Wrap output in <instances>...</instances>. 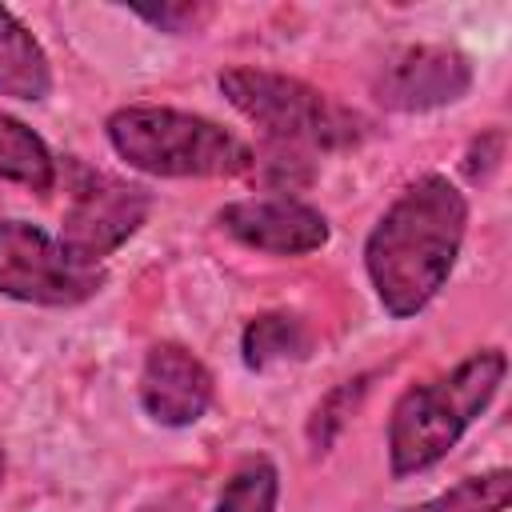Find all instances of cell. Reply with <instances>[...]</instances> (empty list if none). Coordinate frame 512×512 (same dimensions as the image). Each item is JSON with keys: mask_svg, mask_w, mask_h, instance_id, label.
<instances>
[{"mask_svg": "<svg viewBox=\"0 0 512 512\" xmlns=\"http://www.w3.org/2000/svg\"><path fill=\"white\" fill-rule=\"evenodd\" d=\"M468 232L464 192L440 176H416L372 224L364 240V268L388 316L408 320L424 312L448 284Z\"/></svg>", "mask_w": 512, "mask_h": 512, "instance_id": "obj_1", "label": "cell"}, {"mask_svg": "<svg viewBox=\"0 0 512 512\" xmlns=\"http://www.w3.org/2000/svg\"><path fill=\"white\" fill-rule=\"evenodd\" d=\"M504 372H508V356L500 348H476L448 376L408 388L388 420L392 476L404 480L440 464L476 424V416L492 404V396L504 384Z\"/></svg>", "mask_w": 512, "mask_h": 512, "instance_id": "obj_2", "label": "cell"}, {"mask_svg": "<svg viewBox=\"0 0 512 512\" xmlns=\"http://www.w3.org/2000/svg\"><path fill=\"white\" fill-rule=\"evenodd\" d=\"M104 132L128 168L164 180H220L252 168V148L236 132L180 108L128 104L108 116Z\"/></svg>", "mask_w": 512, "mask_h": 512, "instance_id": "obj_3", "label": "cell"}, {"mask_svg": "<svg viewBox=\"0 0 512 512\" xmlns=\"http://www.w3.org/2000/svg\"><path fill=\"white\" fill-rule=\"evenodd\" d=\"M216 84L224 100L280 148L332 152V148H352L364 136V120L352 108L336 104L332 96H324L320 88L296 76L268 68H224Z\"/></svg>", "mask_w": 512, "mask_h": 512, "instance_id": "obj_4", "label": "cell"}, {"mask_svg": "<svg viewBox=\"0 0 512 512\" xmlns=\"http://www.w3.org/2000/svg\"><path fill=\"white\" fill-rule=\"evenodd\" d=\"M100 284L104 276L76 264L44 228L28 220H0V296L44 308H72L96 296Z\"/></svg>", "mask_w": 512, "mask_h": 512, "instance_id": "obj_5", "label": "cell"}, {"mask_svg": "<svg viewBox=\"0 0 512 512\" xmlns=\"http://www.w3.org/2000/svg\"><path fill=\"white\" fill-rule=\"evenodd\" d=\"M148 212H152L148 188L124 184L116 176H92L68 204L56 240L76 264L96 268L148 220Z\"/></svg>", "mask_w": 512, "mask_h": 512, "instance_id": "obj_6", "label": "cell"}, {"mask_svg": "<svg viewBox=\"0 0 512 512\" xmlns=\"http://www.w3.org/2000/svg\"><path fill=\"white\" fill-rule=\"evenodd\" d=\"M468 88H472V60L448 44L392 48L372 76L376 104L392 112H432L464 100Z\"/></svg>", "mask_w": 512, "mask_h": 512, "instance_id": "obj_7", "label": "cell"}, {"mask_svg": "<svg viewBox=\"0 0 512 512\" xmlns=\"http://www.w3.org/2000/svg\"><path fill=\"white\" fill-rule=\"evenodd\" d=\"M216 224L256 248V252H272V256H304L328 244V220L324 212H316L312 204L296 200V196H248V200H232L216 212Z\"/></svg>", "mask_w": 512, "mask_h": 512, "instance_id": "obj_8", "label": "cell"}, {"mask_svg": "<svg viewBox=\"0 0 512 512\" xmlns=\"http://www.w3.org/2000/svg\"><path fill=\"white\" fill-rule=\"evenodd\" d=\"M216 396V380L184 344H152L140 368V404L160 428H192Z\"/></svg>", "mask_w": 512, "mask_h": 512, "instance_id": "obj_9", "label": "cell"}, {"mask_svg": "<svg viewBox=\"0 0 512 512\" xmlns=\"http://www.w3.org/2000/svg\"><path fill=\"white\" fill-rule=\"evenodd\" d=\"M52 92V68L36 36L0 8V96L12 100H44Z\"/></svg>", "mask_w": 512, "mask_h": 512, "instance_id": "obj_10", "label": "cell"}, {"mask_svg": "<svg viewBox=\"0 0 512 512\" xmlns=\"http://www.w3.org/2000/svg\"><path fill=\"white\" fill-rule=\"evenodd\" d=\"M312 352V328L296 312H260L244 324L240 356L252 372H268L280 364H296Z\"/></svg>", "mask_w": 512, "mask_h": 512, "instance_id": "obj_11", "label": "cell"}, {"mask_svg": "<svg viewBox=\"0 0 512 512\" xmlns=\"http://www.w3.org/2000/svg\"><path fill=\"white\" fill-rule=\"evenodd\" d=\"M0 180L24 184L32 192H48L56 180V160L48 144L16 116L0 112Z\"/></svg>", "mask_w": 512, "mask_h": 512, "instance_id": "obj_12", "label": "cell"}, {"mask_svg": "<svg viewBox=\"0 0 512 512\" xmlns=\"http://www.w3.org/2000/svg\"><path fill=\"white\" fill-rule=\"evenodd\" d=\"M508 496H512V472L492 468V472L468 476V480L452 484L448 492H440L416 508H404V512H504Z\"/></svg>", "mask_w": 512, "mask_h": 512, "instance_id": "obj_13", "label": "cell"}, {"mask_svg": "<svg viewBox=\"0 0 512 512\" xmlns=\"http://www.w3.org/2000/svg\"><path fill=\"white\" fill-rule=\"evenodd\" d=\"M276 500H280L276 464L268 456H252L232 472L212 512H276Z\"/></svg>", "mask_w": 512, "mask_h": 512, "instance_id": "obj_14", "label": "cell"}, {"mask_svg": "<svg viewBox=\"0 0 512 512\" xmlns=\"http://www.w3.org/2000/svg\"><path fill=\"white\" fill-rule=\"evenodd\" d=\"M364 388H368V376H356V380H344L340 388H332V392L316 404L312 424H308V440H312L316 452H324V448L336 440V432H340L344 420L352 416V408H356V400L364 396Z\"/></svg>", "mask_w": 512, "mask_h": 512, "instance_id": "obj_15", "label": "cell"}, {"mask_svg": "<svg viewBox=\"0 0 512 512\" xmlns=\"http://www.w3.org/2000/svg\"><path fill=\"white\" fill-rule=\"evenodd\" d=\"M132 12H136L140 20L164 28V32H196V28L212 16L208 4H160V8H132Z\"/></svg>", "mask_w": 512, "mask_h": 512, "instance_id": "obj_16", "label": "cell"}, {"mask_svg": "<svg viewBox=\"0 0 512 512\" xmlns=\"http://www.w3.org/2000/svg\"><path fill=\"white\" fill-rule=\"evenodd\" d=\"M140 512H188V500H184V496H164V500H156V504H144Z\"/></svg>", "mask_w": 512, "mask_h": 512, "instance_id": "obj_17", "label": "cell"}, {"mask_svg": "<svg viewBox=\"0 0 512 512\" xmlns=\"http://www.w3.org/2000/svg\"><path fill=\"white\" fill-rule=\"evenodd\" d=\"M0 480H4V448H0Z\"/></svg>", "mask_w": 512, "mask_h": 512, "instance_id": "obj_18", "label": "cell"}]
</instances>
